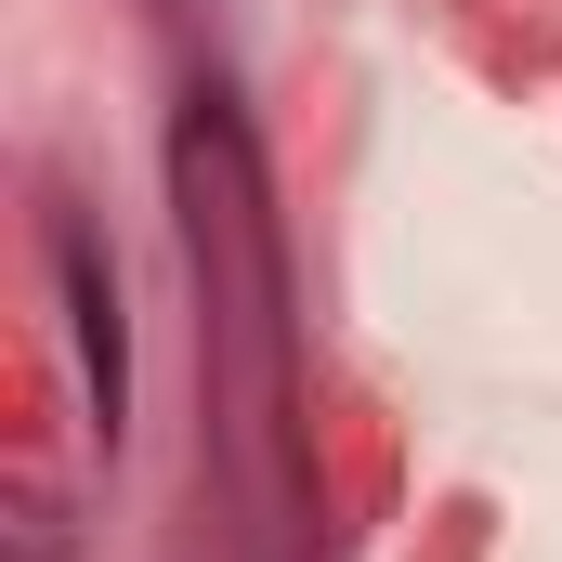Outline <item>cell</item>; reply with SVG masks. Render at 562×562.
Here are the masks:
<instances>
[{
    "label": "cell",
    "mask_w": 562,
    "mask_h": 562,
    "mask_svg": "<svg viewBox=\"0 0 562 562\" xmlns=\"http://www.w3.org/2000/svg\"><path fill=\"white\" fill-rule=\"evenodd\" d=\"M53 288H66V340H79V393L92 431H132V314H119V262L92 249V223H53Z\"/></svg>",
    "instance_id": "obj_1"
}]
</instances>
